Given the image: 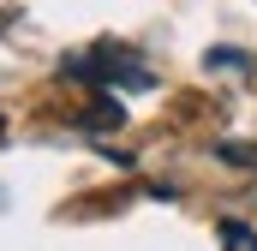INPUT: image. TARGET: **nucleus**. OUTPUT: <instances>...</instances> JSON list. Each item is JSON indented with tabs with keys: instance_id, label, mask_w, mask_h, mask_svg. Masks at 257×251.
Wrapping results in <instances>:
<instances>
[{
	"instance_id": "obj_1",
	"label": "nucleus",
	"mask_w": 257,
	"mask_h": 251,
	"mask_svg": "<svg viewBox=\"0 0 257 251\" xmlns=\"http://www.w3.org/2000/svg\"><path fill=\"white\" fill-rule=\"evenodd\" d=\"M221 239H227V251H257L251 227H239V221H227V227H221Z\"/></svg>"
}]
</instances>
